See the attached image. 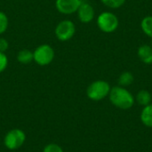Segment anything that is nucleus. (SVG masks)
<instances>
[{
    "instance_id": "nucleus-1",
    "label": "nucleus",
    "mask_w": 152,
    "mask_h": 152,
    "mask_svg": "<svg viewBox=\"0 0 152 152\" xmlns=\"http://www.w3.org/2000/svg\"><path fill=\"white\" fill-rule=\"evenodd\" d=\"M110 102L117 108L121 110H129L134 104V95L126 87L118 86L110 89Z\"/></svg>"
},
{
    "instance_id": "nucleus-2",
    "label": "nucleus",
    "mask_w": 152,
    "mask_h": 152,
    "mask_svg": "<svg viewBox=\"0 0 152 152\" xmlns=\"http://www.w3.org/2000/svg\"><path fill=\"white\" fill-rule=\"evenodd\" d=\"M110 89V86L108 82L104 80H96L88 86L86 95L90 100L99 102L109 96Z\"/></svg>"
},
{
    "instance_id": "nucleus-3",
    "label": "nucleus",
    "mask_w": 152,
    "mask_h": 152,
    "mask_svg": "<svg viewBox=\"0 0 152 152\" xmlns=\"http://www.w3.org/2000/svg\"><path fill=\"white\" fill-rule=\"evenodd\" d=\"M54 57V49L47 44L40 45L33 51L34 61L39 66H48L53 62Z\"/></svg>"
},
{
    "instance_id": "nucleus-4",
    "label": "nucleus",
    "mask_w": 152,
    "mask_h": 152,
    "mask_svg": "<svg viewBox=\"0 0 152 152\" xmlns=\"http://www.w3.org/2000/svg\"><path fill=\"white\" fill-rule=\"evenodd\" d=\"M119 21L116 14L110 12H102L97 17V26L104 33H112L118 28Z\"/></svg>"
},
{
    "instance_id": "nucleus-5",
    "label": "nucleus",
    "mask_w": 152,
    "mask_h": 152,
    "mask_svg": "<svg viewBox=\"0 0 152 152\" xmlns=\"http://www.w3.org/2000/svg\"><path fill=\"white\" fill-rule=\"evenodd\" d=\"M26 141V134L19 128L12 129L4 135V144L6 149L15 151L20 149Z\"/></svg>"
},
{
    "instance_id": "nucleus-6",
    "label": "nucleus",
    "mask_w": 152,
    "mask_h": 152,
    "mask_svg": "<svg viewBox=\"0 0 152 152\" xmlns=\"http://www.w3.org/2000/svg\"><path fill=\"white\" fill-rule=\"evenodd\" d=\"M76 33V25L70 20H61L54 28V35L59 41L66 42L70 40Z\"/></svg>"
},
{
    "instance_id": "nucleus-7",
    "label": "nucleus",
    "mask_w": 152,
    "mask_h": 152,
    "mask_svg": "<svg viewBox=\"0 0 152 152\" xmlns=\"http://www.w3.org/2000/svg\"><path fill=\"white\" fill-rule=\"evenodd\" d=\"M82 2V0H55V8L60 13L69 15L77 12Z\"/></svg>"
},
{
    "instance_id": "nucleus-8",
    "label": "nucleus",
    "mask_w": 152,
    "mask_h": 152,
    "mask_svg": "<svg viewBox=\"0 0 152 152\" xmlns=\"http://www.w3.org/2000/svg\"><path fill=\"white\" fill-rule=\"evenodd\" d=\"M78 20L85 24L90 23L94 18V9L93 5L87 2H82L78 10L77 11Z\"/></svg>"
},
{
    "instance_id": "nucleus-9",
    "label": "nucleus",
    "mask_w": 152,
    "mask_h": 152,
    "mask_svg": "<svg viewBox=\"0 0 152 152\" xmlns=\"http://www.w3.org/2000/svg\"><path fill=\"white\" fill-rule=\"evenodd\" d=\"M137 54L139 59L145 64H152V47L149 45H142L138 48Z\"/></svg>"
},
{
    "instance_id": "nucleus-10",
    "label": "nucleus",
    "mask_w": 152,
    "mask_h": 152,
    "mask_svg": "<svg viewBox=\"0 0 152 152\" xmlns=\"http://www.w3.org/2000/svg\"><path fill=\"white\" fill-rule=\"evenodd\" d=\"M17 61L19 63L23 64V65H27L31 63L32 61H34V58H33V52H31L28 49H21L17 53Z\"/></svg>"
},
{
    "instance_id": "nucleus-11",
    "label": "nucleus",
    "mask_w": 152,
    "mask_h": 152,
    "mask_svg": "<svg viewBox=\"0 0 152 152\" xmlns=\"http://www.w3.org/2000/svg\"><path fill=\"white\" fill-rule=\"evenodd\" d=\"M141 121L142 123L147 126L152 127V104L145 106L141 113Z\"/></svg>"
},
{
    "instance_id": "nucleus-12",
    "label": "nucleus",
    "mask_w": 152,
    "mask_h": 152,
    "mask_svg": "<svg viewBox=\"0 0 152 152\" xmlns=\"http://www.w3.org/2000/svg\"><path fill=\"white\" fill-rule=\"evenodd\" d=\"M135 100L140 105L145 107V106L151 104L152 101V95L151 94V93L147 90H141L136 94Z\"/></svg>"
},
{
    "instance_id": "nucleus-13",
    "label": "nucleus",
    "mask_w": 152,
    "mask_h": 152,
    "mask_svg": "<svg viewBox=\"0 0 152 152\" xmlns=\"http://www.w3.org/2000/svg\"><path fill=\"white\" fill-rule=\"evenodd\" d=\"M141 28L143 33L152 38V16L149 15L144 17L141 21Z\"/></svg>"
},
{
    "instance_id": "nucleus-14",
    "label": "nucleus",
    "mask_w": 152,
    "mask_h": 152,
    "mask_svg": "<svg viewBox=\"0 0 152 152\" xmlns=\"http://www.w3.org/2000/svg\"><path fill=\"white\" fill-rule=\"evenodd\" d=\"M134 75L129 72V71H125L123 72L119 77H118V85L120 86H123V87H126V86H130L133 82H134Z\"/></svg>"
},
{
    "instance_id": "nucleus-15",
    "label": "nucleus",
    "mask_w": 152,
    "mask_h": 152,
    "mask_svg": "<svg viewBox=\"0 0 152 152\" xmlns=\"http://www.w3.org/2000/svg\"><path fill=\"white\" fill-rule=\"evenodd\" d=\"M9 19L5 12L0 11V36L3 35L8 28Z\"/></svg>"
},
{
    "instance_id": "nucleus-16",
    "label": "nucleus",
    "mask_w": 152,
    "mask_h": 152,
    "mask_svg": "<svg viewBox=\"0 0 152 152\" xmlns=\"http://www.w3.org/2000/svg\"><path fill=\"white\" fill-rule=\"evenodd\" d=\"M101 2L110 8L118 9L120 8L126 3V0H101Z\"/></svg>"
},
{
    "instance_id": "nucleus-17",
    "label": "nucleus",
    "mask_w": 152,
    "mask_h": 152,
    "mask_svg": "<svg viewBox=\"0 0 152 152\" xmlns=\"http://www.w3.org/2000/svg\"><path fill=\"white\" fill-rule=\"evenodd\" d=\"M43 152H64L62 148L56 144V143H50V144H47L44 150H43Z\"/></svg>"
},
{
    "instance_id": "nucleus-18",
    "label": "nucleus",
    "mask_w": 152,
    "mask_h": 152,
    "mask_svg": "<svg viewBox=\"0 0 152 152\" xmlns=\"http://www.w3.org/2000/svg\"><path fill=\"white\" fill-rule=\"evenodd\" d=\"M8 66V58L5 53L0 52V73L4 72Z\"/></svg>"
},
{
    "instance_id": "nucleus-19",
    "label": "nucleus",
    "mask_w": 152,
    "mask_h": 152,
    "mask_svg": "<svg viewBox=\"0 0 152 152\" xmlns=\"http://www.w3.org/2000/svg\"><path fill=\"white\" fill-rule=\"evenodd\" d=\"M9 48V42L4 37H0V52L5 53Z\"/></svg>"
}]
</instances>
